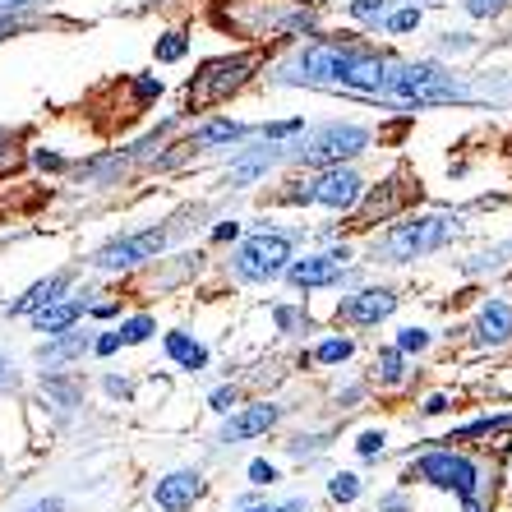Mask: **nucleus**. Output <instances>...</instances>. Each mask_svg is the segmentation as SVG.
<instances>
[{"mask_svg": "<svg viewBox=\"0 0 512 512\" xmlns=\"http://www.w3.org/2000/svg\"><path fill=\"white\" fill-rule=\"evenodd\" d=\"M300 70L310 74V79H319V84H342V88H360V93H379L388 65L374 56L342 51V47H314V51H305Z\"/></svg>", "mask_w": 512, "mask_h": 512, "instance_id": "1", "label": "nucleus"}, {"mask_svg": "<svg viewBox=\"0 0 512 512\" xmlns=\"http://www.w3.org/2000/svg\"><path fill=\"white\" fill-rule=\"evenodd\" d=\"M383 93L402 97V102H453L457 84H448L429 65H397V70H383Z\"/></svg>", "mask_w": 512, "mask_h": 512, "instance_id": "2", "label": "nucleus"}, {"mask_svg": "<svg viewBox=\"0 0 512 512\" xmlns=\"http://www.w3.org/2000/svg\"><path fill=\"white\" fill-rule=\"evenodd\" d=\"M420 476L434 480V485H443V489H457L462 503H466V512H480L476 508V466L466 462V457L429 453V457H420Z\"/></svg>", "mask_w": 512, "mask_h": 512, "instance_id": "3", "label": "nucleus"}, {"mask_svg": "<svg viewBox=\"0 0 512 512\" xmlns=\"http://www.w3.org/2000/svg\"><path fill=\"white\" fill-rule=\"evenodd\" d=\"M448 236H453V222H448V217L402 222V227L388 236V254H393V259H416V254H425V250H439Z\"/></svg>", "mask_w": 512, "mask_h": 512, "instance_id": "4", "label": "nucleus"}, {"mask_svg": "<svg viewBox=\"0 0 512 512\" xmlns=\"http://www.w3.org/2000/svg\"><path fill=\"white\" fill-rule=\"evenodd\" d=\"M250 65L254 60H217V65H208V70L194 79V88H190V107H213V102H222L231 88L245 84Z\"/></svg>", "mask_w": 512, "mask_h": 512, "instance_id": "5", "label": "nucleus"}, {"mask_svg": "<svg viewBox=\"0 0 512 512\" xmlns=\"http://www.w3.org/2000/svg\"><path fill=\"white\" fill-rule=\"evenodd\" d=\"M291 259V245L286 236H254L245 240V250H240V273L245 277H277Z\"/></svg>", "mask_w": 512, "mask_h": 512, "instance_id": "6", "label": "nucleus"}, {"mask_svg": "<svg viewBox=\"0 0 512 512\" xmlns=\"http://www.w3.org/2000/svg\"><path fill=\"white\" fill-rule=\"evenodd\" d=\"M162 231H143V236H125L116 240V245H107V250L97 254V263L102 268H130V263H143V259H153L157 250H162Z\"/></svg>", "mask_w": 512, "mask_h": 512, "instance_id": "7", "label": "nucleus"}, {"mask_svg": "<svg viewBox=\"0 0 512 512\" xmlns=\"http://www.w3.org/2000/svg\"><path fill=\"white\" fill-rule=\"evenodd\" d=\"M365 143H370V134L356 130V125H346V130H323L310 148V162H342V157L360 153Z\"/></svg>", "mask_w": 512, "mask_h": 512, "instance_id": "8", "label": "nucleus"}, {"mask_svg": "<svg viewBox=\"0 0 512 512\" xmlns=\"http://www.w3.org/2000/svg\"><path fill=\"white\" fill-rule=\"evenodd\" d=\"M342 263H346V250H333V254H314V259L291 263L286 273H291L296 286H328L342 277Z\"/></svg>", "mask_w": 512, "mask_h": 512, "instance_id": "9", "label": "nucleus"}, {"mask_svg": "<svg viewBox=\"0 0 512 512\" xmlns=\"http://www.w3.org/2000/svg\"><path fill=\"white\" fill-rule=\"evenodd\" d=\"M199 494H203V480L194 476V471H176V476L157 480V489H153L157 508H167V512H180V508H190V503L199 499Z\"/></svg>", "mask_w": 512, "mask_h": 512, "instance_id": "10", "label": "nucleus"}, {"mask_svg": "<svg viewBox=\"0 0 512 512\" xmlns=\"http://www.w3.org/2000/svg\"><path fill=\"white\" fill-rule=\"evenodd\" d=\"M356 194H360V176L356 171H328V176L319 180L310 190V199H319V203H328V208H351L356 203Z\"/></svg>", "mask_w": 512, "mask_h": 512, "instance_id": "11", "label": "nucleus"}, {"mask_svg": "<svg viewBox=\"0 0 512 512\" xmlns=\"http://www.w3.org/2000/svg\"><path fill=\"white\" fill-rule=\"evenodd\" d=\"M393 305L397 300L388 296V291H360V296H351L342 305V319L346 323H379V319L393 314Z\"/></svg>", "mask_w": 512, "mask_h": 512, "instance_id": "12", "label": "nucleus"}, {"mask_svg": "<svg viewBox=\"0 0 512 512\" xmlns=\"http://www.w3.org/2000/svg\"><path fill=\"white\" fill-rule=\"evenodd\" d=\"M277 420V406H250V411H240L236 420L227 425V443L236 439H254V434H263V429Z\"/></svg>", "mask_w": 512, "mask_h": 512, "instance_id": "13", "label": "nucleus"}, {"mask_svg": "<svg viewBox=\"0 0 512 512\" xmlns=\"http://www.w3.org/2000/svg\"><path fill=\"white\" fill-rule=\"evenodd\" d=\"M480 337H485V342H508L512 337V310L508 305H499V300L485 305V314H480Z\"/></svg>", "mask_w": 512, "mask_h": 512, "instance_id": "14", "label": "nucleus"}, {"mask_svg": "<svg viewBox=\"0 0 512 512\" xmlns=\"http://www.w3.org/2000/svg\"><path fill=\"white\" fill-rule=\"evenodd\" d=\"M167 351H171V360H176V365H185V370H203V365H208V351H203L194 337H185V333H171L167 337Z\"/></svg>", "mask_w": 512, "mask_h": 512, "instance_id": "15", "label": "nucleus"}, {"mask_svg": "<svg viewBox=\"0 0 512 512\" xmlns=\"http://www.w3.org/2000/svg\"><path fill=\"white\" fill-rule=\"evenodd\" d=\"M74 319H79V305H42L37 310V328L42 333H65Z\"/></svg>", "mask_w": 512, "mask_h": 512, "instance_id": "16", "label": "nucleus"}, {"mask_svg": "<svg viewBox=\"0 0 512 512\" xmlns=\"http://www.w3.org/2000/svg\"><path fill=\"white\" fill-rule=\"evenodd\" d=\"M65 291V277H51V282H42V286H33L19 305H14V314H28V310H42V305H51V300Z\"/></svg>", "mask_w": 512, "mask_h": 512, "instance_id": "17", "label": "nucleus"}, {"mask_svg": "<svg viewBox=\"0 0 512 512\" xmlns=\"http://www.w3.org/2000/svg\"><path fill=\"white\" fill-rule=\"evenodd\" d=\"M351 356V342L346 337H333V342H323L319 351H314V360H323V365H337V360Z\"/></svg>", "mask_w": 512, "mask_h": 512, "instance_id": "18", "label": "nucleus"}, {"mask_svg": "<svg viewBox=\"0 0 512 512\" xmlns=\"http://www.w3.org/2000/svg\"><path fill=\"white\" fill-rule=\"evenodd\" d=\"M240 134V125H231V120H217V125H208V130L199 134V148L203 143H227V139H236Z\"/></svg>", "mask_w": 512, "mask_h": 512, "instance_id": "19", "label": "nucleus"}, {"mask_svg": "<svg viewBox=\"0 0 512 512\" xmlns=\"http://www.w3.org/2000/svg\"><path fill=\"white\" fill-rule=\"evenodd\" d=\"M429 346V333H420V328H402V337H397V351H425Z\"/></svg>", "mask_w": 512, "mask_h": 512, "instance_id": "20", "label": "nucleus"}, {"mask_svg": "<svg viewBox=\"0 0 512 512\" xmlns=\"http://www.w3.org/2000/svg\"><path fill=\"white\" fill-rule=\"evenodd\" d=\"M148 333H153V323H148V319H130V323H125V328H120V342H143V337H148Z\"/></svg>", "mask_w": 512, "mask_h": 512, "instance_id": "21", "label": "nucleus"}, {"mask_svg": "<svg viewBox=\"0 0 512 512\" xmlns=\"http://www.w3.org/2000/svg\"><path fill=\"white\" fill-rule=\"evenodd\" d=\"M356 494H360L356 476H337V480H333V499H337V503H351Z\"/></svg>", "mask_w": 512, "mask_h": 512, "instance_id": "22", "label": "nucleus"}, {"mask_svg": "<svg viewBox=\"0 0 512 512\" xmlns=\"http://www.w3.org/2000/svg\"><path fill=\"white\" fill-rule=\"evenodd\" d=\"M356 448H360V457H374V453H383V434H374V429H370V434H360V443H356Z\"/></svg>", "mask_w": 512, "mask_h": 512, "instance_id": "23", "label": "nucleus"}, {"mask_svg": "<svg viewBox=\"0 0 512 512\" xmlns=\"http://www.w3.org/2000/svg\"><path fill=\"white\" fill-rule=\"evenodd\" d=\"M157 56H162V60H180V56H185V42H180V37H167V42L157 47Z\"/></svg>", "mask_w": 512, "mask_h": 512, "instance_id": "24", "label": "nucleus"}, {"mask_svg": "<svg viewBox=\"0 0 512 512\" xmlns=\"http://www.w3.org/2000/svg\"><path fill=\"white\" fill-rule=\"evenodd\" d=\"M379 365H383V379H402V356H397V351H388Z\"/></svg>", "mask_w": 512, "mask_h": 512, "instance_id": "25", "label": "nucleus"}, {"mask_svg": "<svg viewBox=\"0 0 512 512\" xmlns=\"http://www.w3.org/2000/svg\"><path fill=\"white\" fill-rule=\"evenodd\" d=\"M250 480H254V485H268V480H273V466H268V462H250Z\"/></svg>", "mask_w": 512, "mask_h": 512, "instance_id": "26", "label": "nucleus"}, {"mask_svg": "<svg viewBox=\"0 0 512 512\" xmlns=\"http://www.w3.org/2000/svg\"><path fill=\"white\" fill-rule=\"evenodd\" d=\"M351 10H356L360 19H370V14H379V10H383V0H356Z\"/></svg>", "mask_w": 512, "mask_h": 512, "instance_id": "27", "label": "nucleus"}, {"mask_svg": "<svg viewBox=\"0 0 512 512\" xmlns=\"http://www.w3.org/2000/svg\"><path fill=\"white\" fill-rule=\"evenodd\" d=\"M499 5H503V0H471V14H480V19H485V14H494Z\"/></svg>", "mask_w": 512, "mask_h": 512, "instance_id": "28", "label": "nucleus"}, {"mask_svg": "<svg viewBox=\"0 0 512 512\" xmlns=\"http://www.w3.org/2000/svg\"><path fill=\"white\" fill-rule=\"evenodd\" d=\"M116 346H120V337H116V333L97 337V356H111V351H116Z\"/></svg>", "mask_w": 512, "mask_h": 512, "instance_id": "29", "label": "nucleus"}, {"mask_svg": "<svg viewBox=\"0 0 512 512\" xmlns=\"http://www.w3.org/2000/svg\"><path fill=\"white\" fill-rule=\"evenodd\" d=\"M393 28H397V33H406V28H416V10H402V14L393 19Z\"/></svg>", "mask_w": 512, "mask_h": 512, "instance_id": "30", "label": "nucleus"}, {"mask_svg": "<svg viewBox=\"0 0 512 512\" xmlns=\"http://www.w3.org/2000/svg\"><path fill=\"white\" fill-rule=\"evenodd\" d=\"M231 402H236V393H231V388H217V393H213V406H217V411H227Z\"/></svg>", "mask_w": 512, "mask_h": 512, "instance_id": "31", "label": "nucleus"}, {"mask_svg": "<svg viewBox=\"0 0 512 512\" xmlns=\"http://www.w3.org/2000/svg\"><path fill=\"white\" fill-rule=\"evenodd\" d=\"M245 512H300V503H282V508H245Z\"/></svg>", "mask_w": 512, "mask_h": 512, "instance_id": "32", "label": "nucleus"}, {"mask_svg": "<svg viewBox=\"0 0 512 512\" xmlns=\"http://www.w3.org/2000/svg\"><path fill=\"white\" fill-rule=\"evenodd\" d=\"M28 512H60V503L47 499V503H37V508H28Z\"/></svg>", "mask_w": 512, "mask_h": 512, "instance_id": "33", "label": "nucleus"}, {"mask_svg": "<svg viewBox=\"0 0 512 512\" xmlns=\"http://www.w3.org/2000/svg\"><path fill=\"white\" fill-rule=\"evenodd\" d=\"M19 5H28V0H0V10H19Z\"/></svg>", "mask_w": 512, "mask_h": 512, "instance_id": "34", "label": "nucleus"}, {"mask_svg": "<svg viewBox=\"0 0 512 512\" xmlns=\"http://www.w3.org/2000/svg\"><path fill=\"white\" fill-rule=\"evenodd\" d=\"M0 379H5V365H0Z\"/></svg>", "mask_w": 512, "mask_h": 512, "instance_id": "35", "label": "nucleus"}]
</instances>
